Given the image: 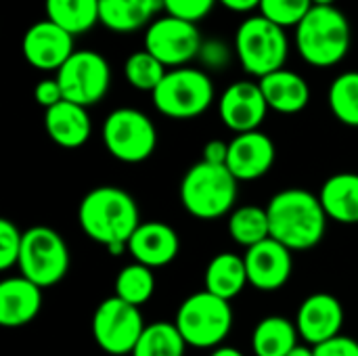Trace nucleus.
<instances>
[{"mask_svg": "<svg viewBox=\"0 0 358 356\" xmlns=\"http://www.w3.org/2000/svg\"><path fill=\"white\" fill-rule=\"evenodd\" d=\"M78 222L94 243L103 245L111 256H120L128 252V241L141 227V212L128 191L103 185L82 197Z\"/></svg>", "mask_w": 358, "mask_h": 356, "instance_id": "obj_1", "label": "nucleus"}, {"mask_svg": "<svg viewBox=\"0 0 358 356\" xmlns=\"http://www.w3.org/2000/svg\"><path fill=\"white\" fill-rule=\"evenodd\" d=\"M271 237L292 252L313 250L327 231V214L319 195L292 187L275 193L266 206Z\"/></svg>", "mask_w": 358, "mask_h": 356, "instance_id": "obj_2", "label": "nucleus"}, {"mask_svg": "<svg viewBox=\"0 0 358 356\" xmlns=\"http://www.w3.org/2000/svg\"><path fill=\"white\" fill-rule=\"evenodd\" d=\"M294 42L308 65L327 69L346 59L352 46V27L336 4L313 6L294 29Z\"/></svg>", "mask_w": 358, "mask_h": 356, "instance_id": "obj_3", "label": "nucleus"}, {"mask_svg": "<svg viewBox=\"0 0 358 356\" xmlns=\"http://www.w3.org/2000/svg\"><path fill=\"white\" fill-rule=\"evenodd\" d=\"M239 180L227 166L208 162L193 164L180 180V204L199 220H218L235 210Z\"/></svg>", "mask_w": 358, "mask_h": 356, "instance_id": "obj_4", "label": "nucleus"}, {"mask_svg": "<svg viewBox=\"0 0 358 356\" xmlns=\"http://www.w3.org/2000/svg\"><path fill=\"white\" fill-rule=\"evenodd\" d=\"M235 57L245 73L262 80L285 67L289 57L287 31L262 15H252L235 31Z\"/></svg>", "mask_w": 358, "mask_h": 356, "instance_id": "obj_5", "label": "nucleus"}, {"mask_svg": "<svg viewBox=\"0 0 358 356\" xmlns=\"http://www.w3.org/2000/svg\"><path fill=\"white\" fill-rule=\"evenodd\" d=\"M174 325L180 332L187 346L214 350L222 346V342L229 338L233 329L231 302L206 290L195 292L180 302Z\"/></svg>", "mask_w": 358, "mask_h": 356, "instance_id": "obj_6", "label": "nucleus"}, {"mask_svg": "<svg viewBox=\"0 0 358 356\" xmlns=\"http://www.w3.org/2000/svg\"><path fill=\"white\" fill-rule=\"evenodd\" d=\"M214 82L197 67L168 69L151 99L155 109L170 120H193L203 115L214 103Z\"/></svg>", "mask_w": 358, "mask_h": 356, "instance_id": "obj_7", "label": "nucleus"}, {"mask_svg": "<svg viewBox=\"0 0 358 356\" xmlns=\"http://www.w3.org/2000/svg\"><path fill=\"white\" fill-rule=\"evenodd\" d=\"M103 145L122 164H143L155 153L157 128L145 111L120 107L103 122Z\"/></svg>", "mask_w": 358, "mask_h": 356, "instance_id": "obj_8", "label": "nucleus"}, {"mask_svg": "<svg viewBox=\"0 0 358 356\" xmlns=\"http://www.w3.org/2000/svg\"><path fill=\"white\" fill-rule=\"evenodd\" d=\"M71 256L65 239L50 227H31L23 231L19 271L38 287H55L69 273Z\"/></svg>", "mask_w": 358, "mask_h": 356, "instance_id": "obj_9", "label": "nucleus"}, {"mask_svg": "<svg viewBox=\"0 0 358 356\" xmlns=\"http://www.w3.org/2000/svg\"><path fill=\"white\" fill-rule=\"evenodd\" d=\"M145 327L141 308L117 296L103 300L92 315V338L103 353L111 356L132 355Z\"/></svg>", "mask_w": 358, "mask_h": 356, "instance_id": "obj_10", "label": "nucleus"}, {"mask_svg": "<svg viewBox=\"0 0 358 356\" xmlns=\"http://www.w3.org/2000/svg\"><path fill=\"white\" fill-rule=\"evenodd\" d=\"M65 101L92 107L105 99L111 86V67L96 50H76L55 76Z\"/></svg>", "mask_w": 358, "mask_h": 356, "instance_id": "obj_11", "label": "nucleus"}, {"mask_svg": "<svg viewBox=\"0 0 358 356\" xmlns=\"http://www.w3.org/2000/svg\"><path fill=\"white\" fill-rule=\"evenodd\" d=\"M203 36L197 23L166 15L157 17L145 29V50H149L168 69L187 67L199 57Z\"/></svg>", "mask_w": 358, "mask_h": 356, "instance_id": "obj_12", "label": "nucleus"}, {"mask_svg": "<svg viewBox=\"0 0 358 356\" xmlns=\"http://www.w3.org/2000/svg\"><path fill=\"white\" fill-rule=\"evenodd\" d=\"M218 113L231 132H254L262 126L268 113V103L258 82L237 80L222 90L218 99Z\"/></svg>", "mask_w": 358, "mask_h": 356, "instance_id": "obj_13", "label": "nucleus"}, {"mask_svg": "<svg viewBox=\"0 0 358 356\" xmlns=\"http://www.w3.org/2000/svg\"><path fill=\"white\" fill-rule=\"evenodd\" d=\"M73 38L76 36L48 19L36 21L23 36V57L40 71H59L76 52Z\"/></svg>", "mask_w": 358, "mask_h": 356, "instance_id": "obj_14", "label": "nucleus"}, {"mask_svg": "<svg viewBox=\"0 0 358 356\" xmlns=\"http://www.w3.org/2000/svg\"><path fill=\"white\" fill-rule=\"evenodd\" d=\"M294 252L268 237L266 241L245 250L248 281L258 292H279L294 273Z\"/></svg>", "mask_w": 358, "mask_h": 356, "instance_id": "obj_15", "label": "nucleus"}, {"mask_svg": "<svg viewBox=\"0 0 358 356\" xmlns=\"http://www.w3.org/2000/svg\"><path fill=\"white\" fill-rule=\"evenodd\" d=\"M296 327L306 344L310 346L325 344L342 336L344 306L334 294L327 292L313 294L300 304L296 315Z\"/></svg>", "mask_w": 358, "mask_h": 356, "instance_id": "obj_16", "label": "nucleus"}, {"mask_svg": "<svg viewBox=\"0 0 358 356\" xmlns=\"http://www.w3.org/2000/svg\"><path fill=\"white\" fill-rule=\"evenodd\" d=\"M277 159L275 143L268 134L254 130L235 134L229 141V157L227 168L239 183H250L266 176Z\"/></svg>", "mask_w": 358, "mask_h": 356, "instance_id": "obj_17", "label": "nucleus"}, {"mask_svg": "<svg viewBox=\"0 0 358 356\" xmlns=\"http://www.w3.org/2000/svg\"><path fill=\"white\" fill-rule=\"evenodd\" d=\"M180 252L178 233L159 220L141 222L134 235L128 241V254L134 262L145 264L149 269H162L176 260Z\"/></svg>", "mask_w": 358, "mask_h": 356, "instance_id": "obj_18", "label": "nucleus"}, {"mask_svg": "<svg viewBox=\"0 0 358 356\" xmlns=\"http://www.w3.org/2000/svg\"><path fill=\"white\" fill-rule=\"evenodd\" d=\"M42 308V287L34 281L19 277H8L0 283V325L6 329L25 327L40 315Z\"/></svg>", "mask_w": 358, "mask_h": 356, "instance_id": "obj_19", "label": "nucleus"}, {"mask_svg": "<svg viewBox=\"0 0 358 356\" xmlns=\"http://www.w3.org/2000/svg\"><path fill=\"white\" fill-rule=\"evenodd\" d=\"M44 128L48 138L63 149H80L92 134L88 109L71 101H61L59 105L46 109Z\"/></svg>", "mask_w": 358, "mask_h": 356, "instance_id": "obj_20", "label": "nucleus"}, {"mask_svg": "<svg viewBox=\"0 0 358 356\" xmlns=\"http://www.w3.org/2000/svg\"><path fill=\"white\" fill-rule=\"evenodd\" d=\"M258 84L268 103V109L277 113L294 115L304 111L310 103L308 82L298 71H292L287 67L264 76L262 80H258Z\"/></svg>", "mask_w": 358, "mask_h": 356, "instance_id": "obj_21", "label": "nucleus"}, {"mask_svg": "<svg viewBox=\"0 0 358 356\" xmlns=\"http://www.w3.org/2000/svg\"><path fill=\"white\" fill-rule=\"evenodd\" d=\"M162 8V0H99V21L113 34H134L147 29Z\"/></svg>", "mask_w": 358, "mask_h": 356, "instance_id": "obj_22", "label": "nucleus"}, {"mask_svg": "<svg viewBox=\"0 0 358 356\" xmlns=\"http://www.w3.org/2000/svg\"><path fill=\"white\" fill-rule=\"evenodd\" d=\"M321 206L329 220L358 225V174L338 172L329 176L319 191Z\"/></svg>", "mask_w": 358, "mask_h": 356, "instance_id": "obj_23", "label": "nucleus"}, {"mask_svg": "<svg viewBox=\"0 0 358 356\" xmlns=\"http://www.w3.org/2000/svg\"><path fill=\"white\" fill-rule=\"evenodd\" d=\"M203 285H206V292H210L227 302L237 298L245 290V285H250L243 256H237L233 252L216 254L208 262V269L203 275Z\"/></svg>", "mask_w": 358, "mask_h": 356, "instance_id": "obj_24", "label": "nucleus"}, {"mask_svg": "<svg viewBox=\"0 0 358 356\" xmlns=\"http://www.w3.org/2000/svg\"><path fill=\"white\" fill-rule=\"evenodd\" d=\"M296 321L281 315H268L252 332V350L256 356H287L298 346Z\"/></svg>", "mask_w": 358, "mask_h": 356, "instance_id": "obj_25", "label": "nucleus"}, {"mask_svg": "<svg viewBox=\"0 0 358 356\" xmlns=\"http://www.w3.org/2000/svg\"><path fill=\"white\" fill-rule=\"evenodd\" d=\"M46 19L80 36L90 31L99 21V0H44Z\"/></svg>", "mask_w": 358, "mask_h": 356, "instance_id": "obj_26", "label": "nucleus"}, {"mask_svg": "<svg viewBox=\"0 0 358 356\" xmlns=\"http://www.w3.org/2000/svg\"><path fill=\"white\" fill-rule=\"evenodd\" d=\"M227 231H229V237L245 250L266 241L271 237V225H268L266 208H260V206L235 208L229 214Z\"/></svg>", "mask_w": 358, "mask_h": 356, "instance_id": "obj_27", "label": "nucleus"}, {"mask_svg": "<svg viewBox=\"0 0 358 356\" xmlns=\"http://www.w3.org/2000/svg\"><path fill=\"white\" fill-rule=\"evenodd\" d=\"M187 342L174 323L155 321L145 327L132 356H185Z\"/></svg>", "mask_w": 358, "mask_h": 356, "instance_id": "obj_28", "label": "nucleus"}, {"mask_svg": "<svg viewBox=\"0 0 358 356\" xmlns=\"http://www.w3.org/2000/svg\"><path fill=\"white\" fill-rule=\"evenodd\" d=\"M113 290H115L113 296H117L120 300H124V302L141 308L155 294V275H153V269H149L145 264H138V262L126 264L117 273Z\"/></svg>", "mask_w": 358, "mask_h": 356, "instance_id": "obj_29", "label": "nucleus"}, {"mask_svg": "<svg viewBox=\"0 0 358 356\" xmlns=\"http://www.w3.org/2000/svg\"><path fill=\"white\" fill-rule=\"evenodd\" d=\"M327 103L338 122L358 128V71H344L331 82Z\"/></svg>", "mask_w": 358, "mask_h": 356, "instance_id": "obj_30", "label": "nucleus"}, {"mask_svg": "<svg viewBox=\"0 0 358 356\" xmlns=\"http://www.w3.org/2000/svg\"><path fill=\"white\" fill-rule=\"evenodd\" d=\"M166 73H168V67L162 61H157L145 48L132 52L126 59V63H124V78H126V82L132 88L141 90V92H151L153 94V90L162 84Z\"/></svg>", "mask_w": 358, "mask_h": 356, "instance_id": "obj_31", "label": "nucleus"}, {"mask_svg": "<svg viewBox=\"0 0 358 356\" xmlns=\"http://www.w3.org/2000/svg\"><path fill=\"white\" fill-rule=\"evenodd\" d=\"M313 0H260L258 15L277 23L279 27H298L300 21L310 13Z\"/></svg>", "mask_w": 358, "mask_h": 356, "instance_id": "obj_32", "label": "nucleus"}, {"mask_svg": "<svg viewBox=\"0 0 358 356\" xmlns=\"http://www.w3.org/2000/svg\"><path fill=\"white\" fill-rule=\"evenodd\" d=\"M23 245V231L8 218L0 220V269L8 271L19 264Z\"/></svg>", "mask_w": 358, "mask_h": 356, "instance_id": "obj_33", "label": "nucleus"}, {"mask_svg": "<svg viewBox=\"0 0 358 356\" xmlns=\"http://www.w3.org/2000/svg\"><path fill=\"white\" fill-rule=\"evenodd\" d=\"M162 2H164V8L168 15L197 23L212 13L214 4L218 0H162Z\"/></svg>", "mask_w": 358, "mask_h": 356, "instance_id": "obj_34", "label": "nucleus"}, {"mask_svg": "<svg viewBox=\"0 0 358 356\" xmlns=\"http://www.w3.org/2000/svg\"><path fill=\"white\" fill-rule=\"evenodd\" d=\"M197 59L208 69H224L231 63V46L224 40H216V38L203 40Z\"/></svg>", "mask_w": 358, "mask_h": 356, "instance_id": "obj_35", "label": "nucleus"}, {"mask_svg": "<svg viewBox=\"0 0 358 356\" xmlns=\"http://www.w3.org/2000/svg\"><path fill=\"white\" fill-rule=\"evenodd\" d=\"M34 97H36L38 105L44 107V111L50 109V107H55V105H59L61 101H65L63 90H61V84H59L57 78H44V80H40L36 84V88H34Z\"/></svg>", "mask_w": 358, "mask_h": 356, "instance_id": "obj_36", "label": "nucleus"}, {"mask_svg": "<svg viewBox=\"0 0 358 356\" xmlns=\"http://www.w3.org/2000/svg\"><path fill=\"white\" fill-rule=\"evenodd\" d=\"M315 356H358V342L348 336H338L325 344L315 346Z\"/></svg>", "mask_w": 358, "mask_h": 356, "instance_id": "obj_37", "label": "nucleus"}, {"mask_svg": "<svg viewBox=\"0 0 358 356\" xmlns=\"http://www.w3.org/2000/svg\"><path fill=\"white\" fill-rule=\"evenodd\" d=\"M227 157H229V143L224 141H210L203 147V162L208 164H216V166H227Z\"/></svg>", "mask_w": 358, "mask_h": 356, "instance_id": "obj_38", "label": "nucleus"}, {"mask_svg": "<svg viewBox=\"0 0 358 356\" xmlns=\"http://www.w3.org/2000/svg\"><path fill=\"white\" fill-rule=\"evenodd\" d=\"M218 2L233 13H252L260 8V0H218Z\"/></svg>", "mask_w": 358, "mask_h": 356, "instance_id": "obj_39", "label": "nucleus"}, {"mask_svg": "<svg viewBox=\"0 0 358 356\" xmlns=\"http://www.w3.org/2000/svg\"><path fill=\"white\" fill-rule=\"evenodd\" d=\"M210 356H245L241 350H237V348H233V346H218V348H214L212 350V355Z\"/></svg>", "mask_w": 358, "mask_h": 356, "instance_id": "obj_40", "label": "nucleus"}, {"mask_svg": "<svg viewBox=\"0 0 358 356\" xmlns=\"http://www.w3.org/2000/svg\"><path fill=\"white\" fill-rule=\"evenodd\" d=\"M287 356H315V346H310V344H298Z\"/></svg>", "mask_w": 358, "mask_h": 356, "instance_id": "obj_41", "label": "nucleus"}, {"mask_svg": "<svg viewBox=\"0 0 358 356\" xmlns=\"http://www.w3.org/2000/svg\"><path fill=\"white\" fill-rule=\"evenodd\" d=\"M313 4L315 6H331V4H336V0H313Z\"/></svg>", "mask_w": 358, "mask_h": 356, "instance_id": "obj_42", "label": "nucleus"}]
</instances>
